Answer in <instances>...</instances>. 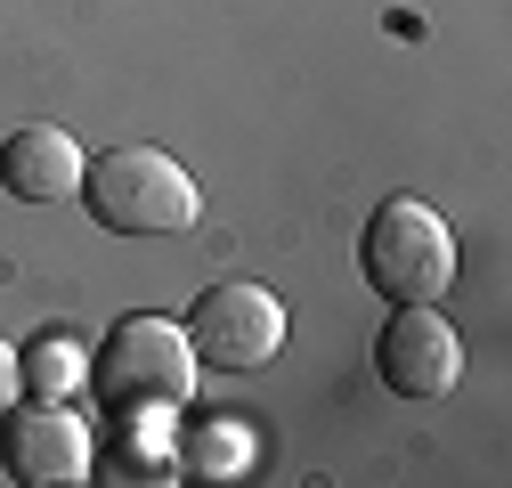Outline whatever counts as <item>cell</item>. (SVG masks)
<instances>
[{
    "label": "cell",
    "instance_id": "3957f363",
    "mask_svg": "<svg viewBox=\"0 0 512 488\" xmlns=\"http://www.w3.org/2000/svg\"><path fill=\"white\" fill-rule=\"evenodd\" d=\"M358 277L391 301H439L447 285H456V236H447V220L415 196H391L374 204L366 228H358Z\"/></svg>",
    "mask_w": 512,
    "mask_h": 488
},
{
    "label": "cell",
    "instance_id": "7a4b0ae2",
    "mask_svg": "<svg viewBox=\"0 0 512 488\" xmlns=\"http://www.w3.org/2000/svg\"><path fill=\"white\" fill-rule=\"evenodd\" d=\"M82 204L106 236H179L196 228L204 196L163 147H106L82 163Z\"/></svg>",
    "mask_w": 512,
    "mask_h": 488
},
{
    "label": "cell",
    "instance_id": "ba28073f",
    "mask_svg": "<svg viewBox=\"0 0 512 488\" xmlns=\"http://www.w3.org/2000/svg\"><path fill=\"white\" fill-rule=\"evenodd\" d=\"M17 375H25V383H41V391L57 399V391H66V383L82 375V350H74V334H41V350H33V358H17Z\"/></svg>",
    "mask_w": 512,
    "mask_h": 488
},
{
    "label": "cell",
    "instance_id": "8992f818",
    "mask_svg": "<svg viewBox=\"0 0 512 488\" xmlns=\"http://www.w3.org/2000/svg\"><path fill=\"white\" fill-rule=\"evenodd\" d=\"M374 375L399 399H447L456 375H464V342H456V326H447L431 301H399L391 326L374 334Z\"/></svg>",
    "mask_w": 512,
    "mask_h": 488
},
{
    "label": "cell",
    "instance_id": "6da1fadb",
    "mask_svg": "<svg viewBox=\"0 0 512 488\" xmlns=\"http://www.w3.org/2000/svg\"><path fill=\"white\" fill-rule=\"evenodd\" d=\"M90 391L114 423H131V415H163V407H187L196 399V350H187V326L171 318H114V334L98 342L90 358Z\"/></svg>",
    "mask_w": 512,
    "mask_h": 488
},
{
    "label": "cell",
    "instance_id": "5b68a950",
    "mask_svg": "<svg viewBox=\"0 0 512 488\" xmlns=\"http://www.w3.org/2000/svg\"><path fill=\"white\" fill-rule=\"evenodd\" d=\"M9 423H0V464H9V480H25V488H66V480H82L90 472V423L66 407V399H9L0 407Z\"/></svg>",
    "mask_w": 512,
    "mask_h": 488
},
{
    "label": "cell",
    "instance_id": "277c9868",
    "mask_svg": "<svg viewBox=\"0 0 512 488\" xmlns=\"http://www.w3.org/2000/svg\"><path fill=\"white\" fill-rule=\"evenodd\" d=\"M187 350L196 366H220V375H252V366H269L285 350V301L252 277H228L212 293H196V310H187Z\"/></svg>",
    "mask_w": 512,
    "mask_h": 488
},
{
    "label": "cell",
    "instance_id": "9c48e42d",
    "mask_svg": "<svg viewBox=\"0 0 512 488\" xmlns=\"http://www.w3.org/2000/svg\"><path fill=\"white\" fill-rule=\"evenodd\" d=\"M17 391H25V375H17V350H9V342H0V407H9Z\"/></svg>",
    "mask_w": 512,
    "mask_h": 488
},
{
    "label": "cell",
    "instance_id": "52a82bcc",
    "mask_svg": "<svg viewBox=\"0 0 512 488\" xmlns=\"http://www.w3.org/2000/svg\"><path fill=\"white\" fill-rule=\"evenodd\" d=\"M82 139L57 131V122H25V131H9V147H0V188H9L17 204H74L82 196Z\"/></svg>",
    "mask_w": 512,
    "mask_h": 488
}]
</instances>
